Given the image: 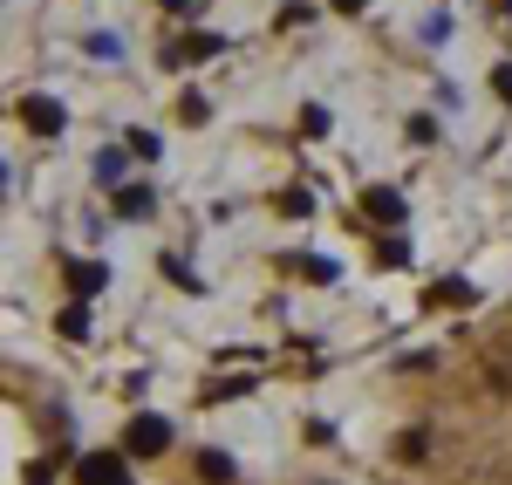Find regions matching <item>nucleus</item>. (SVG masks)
I'll return each mask as SVG.
<instances>
[{"mask_svg":"<svg viewBox=\"0 0 512 485\" xmlns=\"http://www.w3.org/2000/svg\"><path fill=\"white\" fill-rule=\"evenodd\" d=\"M164 445H171L164 417H137V424H130V451H137V458H158Z\"/></svg>","mask_w":512,"mask_h":485,"instance_id":"obj_1","label":"nucleus"},{"mask_svg":"<svg viewBox=\"0 0 512 485\" xmlns=\"http://www.w3.org/2000/svg\"><path fill=\"white\" fill-rule=\"evenodd\" d=\"M82 485H137V479H123V458L89 451V458H82Z\"/></svg>","mask_w":512,"mask_h":485,"instance_id":"obj_2","label":"nucleus"},{"mask_svg":"<svg viewBox=\"0 0 512 485\" xmlns=\"http://www.w3.org/2000/svg\"><path fill=\"white\" fill-rule=\"evenodd\" d=\"M28 130H41V137H55V130H62V110H55V103H28Z\"/></svg>","mask_w":512,"mask_h":485,"instance_id":"obj_3","label":"nucleus"},{"mask_svg":"<svg viewBox=\"0 0 512 485\" xmlns=\"http://www.w3.org/2000/svg\"><path fill=\"white\" fill-rule=\"evenodd\" d=\"M369 212H376V219H403V199H396V192H369Z\"/></svg>","mask_w":512,"mask_h":485,"instance_id":"obj_4","label":"nucleus"}]
</instances>
